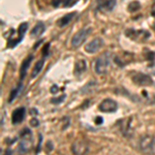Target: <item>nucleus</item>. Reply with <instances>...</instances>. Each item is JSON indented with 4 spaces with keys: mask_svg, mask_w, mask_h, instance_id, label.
Segmentation results:
<instances>
[{
    "mask_svg": "<svg viewBox=\"0 0 155 155\" xmlns=\"http://www.w3.org/2000/svg\"><path fill=\"white\" fill-rule=\"evenodd\" d=\"M111 60H112V57L109 53H104V55H101V57H98L95 61V65H94L96 74H106L107 71V69H109L110 64H111Z\"/></svg>",
    "mask_w": 155,
    "mask_h": 155,
    "instance_id": "nucleus-1",
    "label": "nucleus"
},
{
    "mask_svg": "<svg viewBox=\"0 0 155 155\" xmlns=\"http://www.w3.org/2000/svg\"><path fill=\"white\" fill-rule=\"evenodd\" d=\"M140 148L145 154L155 155V137L152 136H144L140 141Z\"/></svg>",
    "mask_w": 155,
    "mask_h": 155,
    "instance_id": "nucleus-2",
    "label": "nucleus"
},
{
    "mask_svg": "<svg viewBox=\"0 0 155 155\" xmlns=\"http://www.w3.org/2000/svg\"><path fill=\"white\" fill-rule=\"evenodd\" d=\"M21 142H20V150L23 153H26L28 150L31 148L32 145V136L31 131L28 128H25L23 131L21 132Z\"/></svg>",
    "mask_w": 155,
    "mask_h": 155,
    "instance_id": "nucleus-3",
    "label": "nucleus"
},
{
    "mask_svg": "<svg viewBox=\"0 0 155 155\" xmlns=\"http://www.w3.org/2000/svg\"><path fill=\"white\" fill-rule=\"evenodd\" d=\"M91 28H83L80 30L78 33H76V35L72 37L71 39V46L74 48H78V47L81 46L83 42L86 41V38L88 37V35L91 33Z\"/></svg>",
    "mask_w": 155,
    "mask_h": 155,
    "instance_id": "nucleus-4",
    "label": "nucleus"
},
{
    "mask_svg": "<svg viewBox=\"0 0 155 155\" xmlns=\"http://www.w3.org/2000/svg\"><path fill=\"white\" fill-rule=\"evenodd\" d=\"M88 144L85 141H82V140L76 141L71 145V151L74 155H85L86 153H88Z\"/></svg>",
    "mask_w": 155,
    "mask_h": 155,
    "instance_id": "nucleus-5",
    "label": "nucleus"
},
{
    "mask_svg": "<svg viewBox=\"0 0 155 155\" xmlns=\"http://www.w3.org/2000/svg\"><path fill=\"white\" fill-rule=\"evenodd\" d=\"M98 107L101 112H104V113H113V112H116L117 107H118V104H117V102L113 101V99L107 98V99H104V101L101 102Z\"/></svg>",
    "mask_w": 155,
    "mask_h": 155,
    "instance_id": "nucleus-6",
    "label": "nucleus"
},
{
    "mask_svg": "<svg viewBox=\"0 0 155 155\" xmlns=\"http://www.w3.org/2000/svg\"><path fill=\"white\" fill-rule=\"evenodd\" d=\"M102 46H104V41H102L101 37H95V38L92 39L91 41L86 45L85 50H86L88 53L93 54V53H95V52L98 51Z\"/></svg>",
    "mask_w": 155,
    "mask_h": 155,
    "instance_id": "nucleus-7",
    "label": "nucleus"
},
{
    "mask_svg": "<svg viewBox=\"0 0 155 155\" xmlns=\"http://www.w3.org/2000/svg\"><path fill=\"white\" fill-rule=\"evenodd\" d=\"M132 81L137 85H139V86H150V85L153 84V81H152L149 76L144 74H140V72L132 77Z\"/></svg>",
    "mask_w": 155,
    "mask_h": 155,
    "instance_id": "nucleus-8",
    "label": "nucleus"
},
{
    "mask_svg": "<svg viewBox=\"0 0 155 155\" xmlns=\"http://www.w3.org/2000/svg\"><path fill=\"white\" fill-rule=\"evenodd\" d=\"M25 117V109L24 107H18L14 111L12 117V121L14 124H18L20 122L23 121Z\"/></svg>",
    "mask_w": 155,
    "mask_h": 155,
    "instance_id": "nucleus-9",
    "label": "nucleus"
},
{
    "mask_svg": "<svg viewBox=\"0 0 155 155\" xmlns=\"http://www.w3.org/2000/svg\"><path fill=\"white\" fill-rule=\"evenodd\" d=\"M87 71V63L84 59L78 60L74 65V74L76 76H81L82 74H84Z\"/></svg>",
    "mask_w": 155,
    "mask_h": 155,
    "instance_id": "nucleus-10",
    "label": "nucleus"
},
{
    "mask_svg": "<svg viewBox=\"0 0 155 155\" xmlns=\"http://www.w3.org/2000/svg\"><path fill=\"white\" fill-rule=\"evenodd\" d=\"M32 59H33V56H32V55H30L29 57H27V58L24 60L23 63H22L21 71H20V77H21V79H24L25 76H26L27 71H28L29 65H30V63H31Z\"/></svg>",
    "mask_w": 155,
    "mask_h": 155,
    "instance_id": "nucleus-11",
    "label": "nucleus"
},
{
    "mask_svg": "<svg viewBox=\"0 0 155 155\" xmlns=\"http://www.w3.org/2000/svg\"><path fill=\"white\" fill-rule=\"evenodd\" d=\"M45 31V25L44 23H41V22H38L35 26H34V28L32 29L31 31V36L32 37H37L39 35H41L42 33H44Z\"/></svg>",
    "mask_w": 155,
    "mask_h": 155,
    "instance_id": "nucleus-12",
    "label": "nucleus"
},
{
    "mask_svg": "<svg viewBox=\"0 0 155 155\" xmlns=\"http://www.w3.org/2000/svg\"><path fill=\"white\" fill-rule=\"evenodd\" d=\"M76 16V12H71V14H67L64 17H62L61 19L58 21V25L60 27H64L66 26L68 23H71V21L72 20V18Z\"/></svg>",
    "mask_w": 155,
    "mask_h": 155,
    "instance_id": "nucleus-13",
    "label": "nucleus"
},
{
    "mask_svg": "<svg viewBox=\"0 0 155 155\" xmlns=\"http://www.w3.org/2000/svg\"><path fill=\"white\" fill-rule=\"evenodd\" d=\"M44 63H45L44 59H41L36 62L35 66H34V68H33V71H32V74H31V78H35L37 74L41 72V71L42 69V66H44Z\"/></svg>",
    "mask_w": 155,
    "mask_h": 155,
    "instance_id": "nucleus-14",
    "label": "nucleus"
},
{
    "mask_svg": "<svg viewBox=\"0 0 155 155\" xmlns=\"http://www.w3.org/2000/svg\"><path fill=\"white\" fill-rule=\"evenodd\" d=\"M115 5H116V0H106L102 3V8L107 9V11H112Z\"/></svg>",
    "mask_w": 155,
    "mask_h": 155,
    "instance_id": "nucleus-15",
    "label": "nucleus"
},
{
    "mask_svg": "<svg viewBox=\"0 0 155 155\" xmlns=\"http://www.w3.org/2000/svg\"><path fill=\"white\" fill-rule=\"evenodd\" d=\"M21 89H22V84H19L17 88H15L14 90H12V93H11V96H9V99H8L9 102H12L17 96H18V94H19V92H20V90H21Z\"/></svg>",
    "mask_w": 155,
    "mask_h": 155,
    "instance_id": "nucleus-16",
    "label": "nucleus"
},
{
    "mask_svg": "<svg viewBox=\"0 0 155 155\" xmlns=\"http://www.w3.org/2000/svg\"><path fill=\"white\" fill-rule=\"evenodd\" d=\"M141 7V5H140V2H137V1H132L129 3V5H128V9L131 12H137V9Z\"/></svg>",
    "mask_w": 155,
    "mask_h": 155,
    "instance_id": "nucleus-17",
    "label": "nucleus"
},
{
    "mask_svg": "<svg viewBox=\"0 0 155 155\" xmlns=\"http://www.w3.org/2000/svg\"><path fill=\"white\" fill-rule=\"evenodd\" d=\"M27 28H28V24L27 23H23L20 25L19 27V34H20V37L23 38V35L25 34V32L27 31Z\"/></svg>",
    "mask_w": 155,
    "mask_h": 155,
    "instance_id": "nucleus-18",
    "label": "nucleus"
},
{
    "mask_svg": "<svg viewBox=\"0 0 155 155\" xmlns=\"http://www.w3.org/2000/svg\"><path fill=\"white\" fill-rule=\"evenodd\" d=\"M64 98H65V95L60 96V97H58V98H53L51 101L53 102V104H60V102H62L64 101Z\"/></svg>",
    "mask_w": 155,
    "mask_h": 155,
    "instance_id": "nucleus-19",
    "label": "nucleus"
},
{
    "mask_svg": "<svg viewBox=\"0 0 155 155\" xmlns=\"http://www.w3.org/2000/svg\"><path fill=\"white\" fill-rule=\"evenodd\" d=\"M49 48H50V45H49V44H47V46L45 47L44 50H42V53H44V56H47V55H48Z\"/></svg>",
    "mask_w": 155,
    "mask_h": 155,
    "instance_id": "nucleus-20",
    "label": "nucleus"
},
{
    "mask_svg": "<svg viewBox=\"0 0 155 155\" xmlns=\"http://www.w3.org/2000/svg\"><path fill=\"white\" fill-rule=\"evenodd\" d=\"M30 123H31L32 126H37V125H38V121H37V119H32Z\"/></svg>",
    "mask_w": 155,
    "mask_h": 155,
    "instance_id": "nucleus-21",
    "label": "nucleus"
},
{
    "mask_svg": "<svg viewBox=\"0 0 155 155\" xmlns=\"http://www.w3.org/2000/svg\"><path fill=\"white\" fill-rule=\"evenodd\" d=\"M149 71H150V72H151L152 74H154V76H155V64H153L152 66L149 67Z\"/></svg>",
    "mask_w": 155,
    "mask_h": 155,
    "instance_id": "nucleus-22",
    "label": "nucleus"
},
{
    "mask_svg": "<svg viewBox=\"0 0 155 155\" xmlns=\"http://www.w3.org/2000/svg\"><path fill=\"white\" fill-rule=\"evenodd\" d=\"M51 92H52V93H57V92H58V87H57L56 85H55L54 87H52V88H51Z\"/></svg>",
    "mask_w": 155,
    "mask_h": 155,
    "instance_id": "nucleus-23",
    "label": "nucleus"
},
{
    "mask_svg": "<svg viewBox=\"0 0 155 155\" xmlns=\"http://www.w3.org/2000/svg\"><path fill=\"white\" fill-rule=\"evenodd\" d=\"M101 122H102V118H101V117H97L96 120H95V123L96 124H101Z\"/></svg>",
    "mask_w": 155,
    "mask_h": 155,
    "instance_id": "nucleus-24",
    "label": "nucleus"
}]
</instances>
